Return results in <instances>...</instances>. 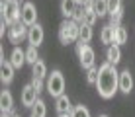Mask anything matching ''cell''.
<instances>
[{
    "label": "cell",
    "mask_w": 135,
    "mask_h": 117,
    "mask_svg": "<svg viewBox=\"0 0 135 117\" xmlns=\"http://www.w3.org/2000/svg\"><path fill=\"white\" fill-rule=\"evenodd\" d=\"M31 74H33V78H41V80H45V78L49 76V72H47V64H45L43 60H37L33 67H31Z\"/></svg>",
    "instance_id": "17"
},
{
    "label": "cell",
    "mask_w": 135,
    "mask_h": 117,
    "mask_svg": "<svg viewBox=\"0 0 135 117\" xmlns=\"http://www.w3.org/2000/svg\"><path fill=\"white\" fill-rule=\"evenodd\" d=\"M14 64L10 63V59H0V80H2V84H10L14 80Z\"/></svg>",
    "instance_id": "9"
},
{
    "label": "cell",
    "mask_w": 135,
    "mask_h": 117,
    "mask_svg": "<svg viewBox=\"0 0 135 117\" xmlns=\"http://www.w3.org/2000/svg\"><path fill=\"white\" fill-rule=\"evenodd\" d=\"M76 55H78V60H80V67L82 68H92L96 63V55H94V49H92L88 43H82V41H76Z\"/></svg>",
    "instance_id": "5"
},
{
    "label": "cell",
    "mask_w": 135,
    "mask_h": 117,
    "mask_svg": "<svg viewBox=\"0 0 135 117\" xmlns=\"http://www.w3.org/2000/svg\"><path fill=\"white\" fill-rule=\"evenodd\" d=\"M76 8H78L76 0H61V14L65 16V20H73Z\"/></svg>",
    "instance_id": "16"
},
{
    "label": "cell",
    "mask_w": 135,
    "mask_h": 117,
    "mask_svg": "<svg viewBox=\"0 0 135 117\" xmlns=\"http://www.w3.org/2000/svg\"><path fill=\"white\" fill-rule=\"evenodd\" d=\"M37 92H35V88H33V84H26L24 88H22V94H20V101H22V105L24 107H33V104L37 101Z\"/></svg>",
    "instance_id": "8"
},
{
    "label": "cell",
    "mask_w": 135,
    "mask_h": 117,
    "mask_svg": "<svg viewBox=\"0 0 135 117\" xmlns=\"http://www.w3.org/2000/svg\"><path fill=\"white\" fill-rule=\"evenodd\" d=\"M98 117H108V115H98Z\"/></svg>",
    "instance_id": "32"
},
{
    "label": "cell",
    "mask_w": 135,
    "mask_h": 117,
    "mask_svg": "<svg viewBox=\"0 0 135 117\" xmlns=\"http://www.w3.org/2000/svg\"><path fill=\"white\" fill-rule=\"evenodd\" d=\"M0 12H2V20L8 22V26L22 22V6L20 0H2L0 4Z\"/></svg>",
    "instance_id": "4"
},
{
    "label": "cell",
    "mask_w": 135,
    "mask_h": 117,
    "mask_svg": "<svg viewBox=\"0 0 135 117\" xmlns=\"http://www.w3.org/2000/svg\"><path fill=\"white\" fill-rule=\"evenodd\" d=\"M80 39V23H76L74 20H65L59 26V41L63 45L69 43H76Z\"/></svg>",
    "instance_id": "2"
},
{
    "label": "cell",
    "mask_w": 135,
    "mask_h": 117,
    "mask_svg": "<svg viewBox=\"0 0 135 117\" xmlns=\"http://www.w3.org/2000/svg\"><path fill=\"white\" fill-rule=\"evenodd\" d=\"M84 6H78L76 8V12H74V16H73V20L76 22V23H84Z\"/></svg>",
    "instance_id": "26"
},
{
    "label": "cell",
    "mask_w": 135,
    "mask_h": 117,
    "mask_svg": "<svg viewBox=\"0 0 135 117\" xmlns=\"http://www.w3.org/2000/svg\"><path fill=\"white\" fill-rule=\"evenodd\" d=\"M114 29H115V26H112V23H108V26L102 27L100 39H102L104 45H112V43H114Z\"/></svg>",
    "instance_id": "18"
},
{
    "label": "cell",
    "mask_w": 135,
    "mask_h": 117,
    "mask_svg": "<svg viewBox=\"0 0 135 117\" xmlns=\"http://www.w3.org/2000/svg\"><path fill=\"white\" fill-rule=\"evenodd\" d=\"M22 22H24L27 27H31V26L37 23V8H35L33 2H24L22 4Z\"/></svg>",
    "instance_id": "7"
},
{
    "label": "cell",
    "mask_w": 135,
    "mask_h": 117,
    "mask_svg": "<svg viewBox=\"0 0 135 117\" xmlns=\"http://www.w3.org/2000/svg\"><path fill=\"white\" fill-rule=\"evenodd\" d=\"M27 31H30V27L26 26L24 22H18L14 23V26L8 27V39L12 41V43H22L24 39H27Z\"/></svg>",
    "instance_id": "6"
},
{
    "label": "cell",
    "mask_w": 135,
    "mask_h": 117,
    "mask_svg": "<svg viewBox=\"0 0 135 117\" xmlns=\"http://www.w3.org/2000/svg\"><path fill=\"white\" fill-rule=\"evenodd\" d=\"M96 90L98 96L104 100H112L115 96V92L119 90V72L114 64H110L108 60L102 63L98 67V80H96Z\"/></svg>",
    "instance_id": "1"
},
{
    "label": "cell",
    "mask_w": 135,
    "mask_h": 117,
    "mask_svg": "<svg viewBox=\"0 0 135 117\" xmlns=\"http://www.w3.org/2000/svg\"><path fill=\"white\" fill-rule=\"evenodd\" d=\"M94 12L98 18L108 16V2L106 0H94Z\"/></svg>",
    "instance_id": "23"
},
{
    "label": "cell",
    "mask_w": 135,
    "mask_h": 117,
    "mask_svg": "<svg viewBox=\"0 0 135 117\" xmlns=\"http://www.w3.org/2000/svg\"><path fill=\"white\" fill-rule=\"evenodd\" d=\"M57 117H71V113H59Z\"/></svg>",
    "instance_id": "29"
},
{
    "label": "cell",
    "mask_w": 135,
    "mask_h": 117,
    "mask_svg": "<svg viewBox=\"0 0 135 117\" xmlns=\"http://www.w3.org/2000/svg\"><path fill=\"white\" fill-rule=\"evenodd\" d=\"M92 35H94L92 26H88V23H80V39H78V41H82V43H90Z\"/></svg>",
    "instance_id": "21"
},
{
    "label": "cell",
    "mask_w": 135,
    "mask_h": 117,
    "mask_svg": "<svg viewBox=\"0 0 135 117\" xmlns=\"http://www.w3.org/2000/svg\"><path fill=\"white\" fill-rule=\"evenodd\" d=\"M119 92L123 94H131L133 92V76L129 72V68H125L119 72Z\"/></svg>",
    "instance_id": "11"
},
{
    "label": "cell",
    "mask_w": 135,
    "mask_h": 117,
    "mask_svg": "<svg viewBox=\"0 0 135 117\" xmlns=\"http://www.w3.org/2000/svg\"><path fill=\"white\" fill-rule=\"evenodd\" d=\"M45 115H47V105H45V101L41 98H37V101L30 111V117H45Z\"/></svg>",
    "instance_id": "19"
},
{
    "label": "cell",
    "mask_w": 135,
    "mask_h": 117,
    "mask_svg": "<svg viewBox=\"0 0 135 117\" xmlns=\"http://www.w3.org/2000/svg\"><path fill=\"white\" fill-rule=\"evenodd\" d=\"M43 39H45V31H43V27H41L39 23L31 26V27H30V31H27V43L33 45V47H39L41 43H43Z\"/></svg>",
    "instance_id": "10"
},
{
    "label": "cell",
    "mask_w": 135,
    "mask_h": 117,
    "mask_svg": "<svg viewBox=\"0 0 135 117\" xmlns=\"http://www.w3.org/2000/svg\"><path fill=\"white\" fill-rule=\"evenodd\" d=\"M73 104H71V98L67 96V94H63V96L57 98V101H55V109H57V115L59 113H71L73 111Z\"/></svg>",
    "instance_id": "15"
},
{
    "label": "cell",
    "mask_w": 135,
    "mask_h": 117,
    "mask_svg": "<svg viewBox=\"0 0 135 117\" xmlns=\"http://www.w3.org/2000/svg\"><path fill=\"white\" fill-rule=\"evenodd\" d=\"M10 63L14 64V68H22L27 63L26 60V51L22 47H14L12 53H10Z\"/></svg>",
    "instance_id": "14"
},
{
    "label": "cell",
    "mask_w": 135,
    "mask_h": 117,
    "mask_svg": "<svg viewBox=\"0 0 135 117\" xmlns=\"http://www.w3.org/2000/svg\"><path fill=\"white\" fill-rule=\"evenodd\" d=\"M65 88H67V82H65V76L61 70H51V74L47 76V82H45V90L51 98L57 100L59 96L65 94Z\"/></svg>",
    "instance_id": "3"
},
{
    "label": "cell",
    "mask_w": 135,
    "mask_h": 117,
    "mask_svg": "<svg viewBox=\"0 0 135 117\" xmlns=\"http://www.w3.org/2000/svg\"><path fill=\"white\" fill-rule=\"evenodd\" d=\"M12 117H20V115H16V113H12Z\"/></svg>",
    "instance_id": "31"
},
{
    "label": "cell",
    "mask_w": 135,
    "mask_h": 117,
    "mask_svg": "<svg viewBox=\"0 0 135 117\" xmlns=\"http://www.w3.org/2000/svg\"><path fill=\"white\" fill-rule=\"evenodd\" d=\"M71 117H92V115H90V111H88V107H86V105L78 104V105H74V107H73Z\"/></svg>",
    "instance_id": "24"
},
{
    "label": "cell",
    "mask_w": 135,
    "mask_h": 117,
    "mask_svg": "<svg viewBox=\"0 0 135 117\" xmlns=\"http://www.w3.org/2000/svg\"><path fill=\"white\" fill-rule=\"evenodd\" d=\"M31 84H33V88H35L37 96H39V94L43 92V80H41V78H31Z\"/></svg>",
    "instance_id": "27"
},
{
    "label": "cell",
    "mask_w": 135,
    "mask_h": 117,
    "mask_svg": "<svg viewBox=\"0 0 135 117\" xmlns=\"http://www.w3.org/2000/svg\"><path fill=\"white\" fill-rule=\"evenodd\" d=\"M96 80H98V68L92 67V68L86 70V82H88V84H94V86H96Z\"/></svg>",
    "instance_id": "25"
},
{
    "label": "cell",
    "mask_w": 135,
    "mask_h": 117,
    "mask_svg": "<svg viewBox=\"0 0 135 117\" xmlns=\"http://www.w3.org/2000/svg\"><path fill=\"white\" fill-rule=\"evenodd\" d=\"M26 60H27V64H31V67L39 60V51H37V47L30 45V47L26 49Z\"/></svg>",
    "instance_id": "22"
},
{
    "label": "cell",
    "mask_w": 135,
    "mask_h": 117,
    "mask_svg": "<svg viewBox=\"0 0 135 117\" xmlns=\"http://www.w3.org/2000/svg\"><path fill=\"white\" fill-rule=\"evenodd\" d=\"M125 41H127V29H125L123 26H115V29H114V43L122 47Z\"/></svg>",
    "instance_id": "20"
},
{
    "label": "cell",
    "mask_w": 135,
    "mask_h": 117,
    "mask_svg": "<svg viewBox=\"0 0 135 117\" xmlns=\"http://www.w3.org/2000/svg\"><path fill=\"white\" fill-rule=\"evenodd\" d=\"M2 117H12V113H2Z\"/></svg>",
    "instance_id": "30"
},
{
    "label": "cell",
    "mask_w": 135,
    "mask_h": 117,
    "mask_svg": "<svg viewBox=\"0 0 135 117\" xmlns=\"http://www.w3.org/2000/svg\"><path fill=\"white\" fill-rule=\"evenodd\" d=\"M106 60L110 64H114V67H118L119 60H122V47L115 45V43L108 45V49H106Z\"/></svg>",
    "instance_id": "13"
},
{
    "label": "cell",
    "mask_w": 135,
    "mask_h": 117,
    "mask_svg": "<svg viewBox=\"0 0 135 117\" xmlns=\"http://www.w3.org/2000/svg\"><path fill=\"white\" fill-rule=\"evenodd\" d=\"M88 2H90V0H76V4H78V6H86Z\"/></svg>",
    "instance_id": "28"
},
{
    "label": "cell",
    "mask_w": 135,
    "mask_h": 117,
    "mask_svg": "<svg viewBox=\"0 0 135 117\" xmlns=\"http://www.w3.org/2000/svg\"><path fill=\"white\" fill-rule=\"evenodd\" d=\"M0 111L2 113H14V98H12L10 90L0 92Z\"/></svg>",
    "instance_id": "12"
}]
</instances>
